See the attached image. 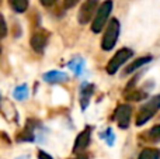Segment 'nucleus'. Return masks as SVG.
<instances>
[{"mask_svg": "<svg viewBox=\"0 0 160 159\" xmlns=\"http://www.w3.org/2000/svg\"><path fill=\"white\" fill-rule=\"evenodd\" d=\"M118 37H119V21L117 18H112L107 24L105 34L102 35L101 48L104 51H111L115 47L117 41H118Z\"/></svg>", "mask_w": 160, "mask_h": 159, "instance_id": "obj_1", "label": "nucleus"}, {"mask_svg": "<svg viewBox=\"0 0 160 159\" xmlns=\"http://www.w3.org/2000/svg\"><path fill=\"white\" fill-rule=\"evenodd\" d=\"M111 11H112V2H111V0H105L102 4L98 6L97 13H96V16H94V20H93V23H91V31H93V33H100V31L104 28Z\"/></svg>", "mask_w": 160, "mask_h": 159, "instance_id": "obj_2", "label": "nucleus"}, {"mask_svg": "<svg viewBox=\"0 0 160 159\" xmlns=\"http://www.w3.org/2000/svg\"><path fill=\"white\" fill-rule=\"evenodd\" d=\"M159 109H160V95L153 97L150 101H148L145 106H142V109L138 113V117H136V126L139 127L143 126L145 123H148L158 113Z\"/></svg>", "mask_w": 160, "mask_h": 159, "instance_id": "obj_3", "label": "nucleus"}, {"mask_svg": "<svg viewBox=\"0 0 160 159\" xmlns=\"http://www.w3.org/2000/svg\"><path fill=\"white\" fill-rule=\"evenodd\" d=\"M132 55H133V52L129 49V48H121V49H118L117 54L110 59V62L107 64V68H105L107 73H110V75L117 73V70H118Z\"/></svg>", "mask_w": 160, "mask_h": 159, "instance_id": "obj_4", "label": "nucleus"}, {"mask_svg": "<svg viewBox=\"0 0 160 159\" xmlns=\"http://www.w3.org/2000/svg\"><path fill=\"white\" fill-rule=\"evenodd\" d=\"M98 3L100 0H86L83 3L78 14V20L80 24H87L94 18L97 8H98Z\"/></svg>", "mask_w": 160, "mask_h": 159, "instance_id": "obj_5", "label": "nucleus"}, {"mask_svg": "<svg viewBox=\"0 0 160 159\" xmlns=\"http://www.w3.org/2000/svg\"><path fill=\"white\" fill-rule=\"evenodd\" d=\"M48 39H49V34H48V31H45V30L35 31V33L31 35V39H30L31 48H32L37 54H42L45 51V48H47Z\"/></svg>", "mask_w": 160, "mask_h": 159, "instance_id": "obj_6", "label": "nucleus"}, {"mask_svg": "<svg viewBox=\"0 0 160 159\" xmlns=\"http://www.w3.org/2000/svg\"><path fill=\"white\" fill-rule=\"evenodd\" d=\"M131 107L128 104H119L118 107L115 109V114H114V118L115 121L118 123L119 128L125 130L128 128L129 126V121H131Z\"/></svg>", "mask_w": 160, "mask_h": 159, "instance_id": "obj_7", "label": "nucleus"}, {"mask_svg": "<svg viewBox=\"0 0 160 159\" xmlns=\"http://www.w3.org/2000/svg\"><path fill=\"white\" fill-rule=\"evenodd\" d=\"M90 137H91V128L86 127L76 138L75 146H73V154H80V152L84 151L88 146V144H90Z\"/></svg>", "mask_w": 160, "mask_h": 159, "instance_id": "obj_8", "label": "nucleus"}, {"mask_svg": "<svg viewBox=\"0 0 160 159\" xmlns=\"http://www.w3.org/2000/svg\"><path fill=\"white\" fill-rule=\"evenodd\" d=\"M68 79L69 76L61 70H49V72L44 73V80L48 83H61V82H66Z\"/></svg>", "mask_w": 160, "mask_h": 159, "instance_id": "obj_9", "label": "nucleus"}, {"mask_svg": "<svg viewBox=\"0 0 160 159\" xmlns=\"http://www.w3.org/2000/svg\"><path fill=\"white\" fill-rule=\"evenodd\" d=\"M94 92V86L90 83H83L82 85V90H80V104H82V109L84 110L88 106V101L90 97Z\"/></svg>", "mask_w": 160, "mask_h": 159, "instance_id": "obj_10", "label": "nucleus"}, {"mask_svg": "<svg viewBox=\"0 0 160 159\" xmlns=\"http://www.w3.org/2000/svg\"><path fill=\"white\" fill-rule=\"evenodd\" d=\"M150 61H152V56H149V55H146V56H141V58L135 59V61H133L132 64H131L127 68V73H132V72H135V70H138L139 68H142L143 65L149 64Z\"/></svg>", "mask_w": 160, "mask_h": 159, "instance_id": "obj_11", "label": "nucleus"}, {"mask_svg": "<svg viewBox=\"0 0 160 159\" xmlns=\"http://www.w3.org/2000/svg\"><path fill=\"white\" fill-rule=\"evenodd\" d=\"M34 138H35V137H34L32 128H31L30 126H27V127H25V128L18 134V137H17V141H18V142H32Z\"/></svg>", "mask_w": 160, "mask_h": 159, "instance_id": "obj_12", "label": "nucleus"}, {"mask_svg": "<svg viewBox=\"0 0 160 159\" xmlns=\"http://www.w3.org/2000/svg\"><path fill=\"white\" fill-rule=\"evenodd\" d=\"M8 3L16 13H24L28 8V0H8Z\"/></svg>", "mask_w": 160, "mask_h": 159, "instance_id": "obj_13", "label": "nucleus"}, {"mask_svg": "<svg viewBox=\"0 0 160 159\" xmlns=\"http://www.w3.org/2000/svg\"><path fill=\"white\" fill-rule=\"evenodd\" d=\"M138 159H160V151L155 148H146L139 154Z\"/></svg>", "mask_w": 160, "mask_h": 159, "instance_id": "obj_14", "label": "nucleus"}, {"mask_svg": "<svg viewBox=\"0 0 160 159\" xmlns=\"http://www.w3.org/2000/svg\"><path fill=\"white\" fill-rule=\"evenodd\" d=\"M146 140L150 141V142H159L160 141V124H156L153 126L149 131L146 132Z\"/></svg>", "mask_w": 160, "mask_h": 159, "instance_id": "obj_15", "label": "nucleus"}, {"mask_svg": "<svg viewBox=\"0 0 160 159\" xmlns=\"http://www.w3.org/2000/svg\"><path fill=\"white\" fill-rule=\"evenodd\" d=\"M13 95L17 100H25V99L28 97V86L25 83L20 85V86H17L16 89H14Z\"/></svg>", "mask_w": 160, "mask_h": 159, "instance_id": "obj_16", "label": "nucleus"}, {"mask_svg": "<svg viewBox=\"0 0 160 159\" xmlns=\"http://www.w3.org/2000/svg\"><path fill=\"white\" fill-rule=\"evenodd\" d=\"M83 66H84V61L82 58H75L69 62V68L76 73V75H80L83 72Z\"/></svg>", "mask_w": 160, "mask_h": 159, "instance_id": "obj_17", "label": "nucleus"}, {"mask_svg": "<svg viewBox=\"0 0 160 159\" xmlns=\"http://www.w3.org/2000/svg\"><path fill=\"white\" fill-rule=\"evenodd\" d=\"M125 97L132 101H141V100H143V99H146L148 95L145 92H141V90H131L128 95H125Z\"/></svg>", "mask_w": 160, "mask_h": 159, "instance_id": "obj_18", "label": "nucleus"}, {"mask_svg": "<svg viewBox=\"0 0 160 159\" xmlns=\"http://www.w3.org/2000/svg\"><path fill=\"white\" fill-rule=\"evenodd\" d=\"M7 35V24H6V20L3 17V14L0 13V39L4 38Z\"/></svg>", "mask_w": 160, "mask_h": 159, "instance_id": "obj_19", "label": "nucleus"}, {"mask_svg": "<svg viewBox=\"0 0 160 159\" xmlns=\"http://www.w3.org/2000/svg\"><path fill=\"white\" fill-rule=\"evenodd\" d=\"M102 138H105V142H107L110 146L112 145V144H114V140H115L112 130H111V128H107V131H105V134L102 135Z\"/></svg>", "mask_w": 160, "mask_h": 159, "instance_id": "obj_20", "label": "nucleus"}, {"mask_svg": "<svg viewBox=\"0 0 160 159\" xmlns=\"http://www.w3.org/2000/svg\"><path fill=\"white\" fill-rule=\"evenodd\" d=\"M79 2L80 0H63V4L66 8H72V7H75Z\"/></svg>", "mask_w": 160, "mask_h": 159, "instance_id": "obj_21", "label": "nucleus"}, {"mask_svg": "<svg viewBox=\"0 0 160 159\" xmlns=\"http://www.w3.org/2000/svg\"><path fill=\"white\" fill-rule=\"evenodd\" d=\"M38 159H53V158L49 154H47V152H44V151H38Z\"/></svg>", "mask_w": 160, "mask_h": 159, "instance_id": "obj_22", "label": "nucleus"}, {"mask_svg": "<svg viewBox=\"0 0 160 159\" xmlns=\"http://www.w3.org/2000/svg\"><path fill=\"white\" fill-rule=\"evenodd\" d=\"M41 2L42 6H45V7H51V6H53L56 3V0H39Z\"/></svg>", "mask_w": 160, "mask_h": 159, "instance_id": "obj_23", "label": "nucleus"}, {"mask_svg": "<svg viewBox=\"0 0 160 159\" xmlns=\"http://www.w3.org/2000/svg\"><path fill=\"white\" fill-rule=\"evenodd\" d=\"M2 2H3V0H0V4H2Z\"/></svg>", "mask_w": 160, "mask_h": 159, "instance_id": "obj_24", "label": "nucleus"}, {"mask_svg": "<svg viewBox=\"0 0 160 159\" xmlns=\"http://www.w3.org/2000/svg\"><path fill=\"white\" fill-rule=\"evenodd\" d=\"M0 52H2V47H0Z\"/></svg>", "mask_w": 160, "mask_h": 159, "instance_id": "obj_25", "label": "nucleus"}, {"mask_svg": "<svg viewBox=\"0 0 160 159\" xmlns=\"http://www.w3.org/2000/svg\"><path fill=\"white\" fill-rule=\"evenodd\" d=\"M76 159H83V158H76Z\"/></svg>", "mask_w": 160, "mask_h": 159, "instance_id": "obj_26", "label": "nucleus"}]
</instances>
